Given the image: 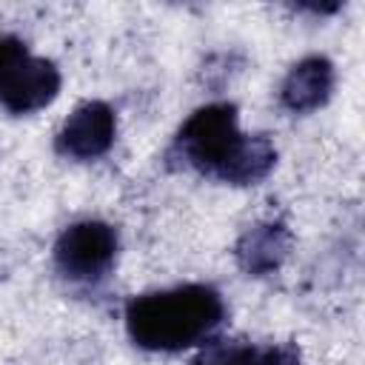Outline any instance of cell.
Here are the masks:
<instances>
[{
    "label": "cell",
    "instance_id": "cell-2",
    "mask_svg": "<svg viewBox=\"0 0 365 365\" xmlns=\"http://www.w3.org/2000/svg\"><path fill=\"white\" fill-rule=\"evenodd\" d=\"M225 317L222 297L211 285H180L134 297L125 305V328L145 351H182L202 342Z\"/></svg>",
    "mask_w": 365,
    "mask_h": 365
},
{
    "label": "cell",
    "instance_id": "cell-9",
    "mask_svg": "<svg viewBox=\"0 0 365 365\" xmlns=\"http://www.w3.org/2000/svg\"><path fill=\"white\" fill-rule=\"evenodd\" d=\"M248 365H302L294 345H254Z\"/></svg>",
    "mask_w": 365,
    "mask_h": 365
},
{
    "label": "cell",
    "instance_id": "cell-1",
    "mask_svg": "<svg viewBox=\"0 0 365 365\" xmlns=\"http://www.w3.org/2000/svg\"><path fill=\"white\" fill-rule=\"evenodd\" d=\"M174 151L185 165L231 185H254L265 180L277 163V148L265 134H240L231 103L197 108L182 123Z\"/></svg>",
    "mask_w": 365,
    "mask_h": 365
},
{
    "label": "cell",
    "instance_id": "cell-8",
    "mask_svg": "<svg viewBox=\"0 0 365 365\" xmlns=\"http://www.w3.org/2000/svg\"><path fill=\"white\" fill-rule=\"evenodd\" d=\"M251 354H254L251 342H242V339H211L197 351L191 365H248Z\"/></svg>",
    "mask_w": 365,
    "mask_h": 365
},
{
    "label": "cell",
    "instance_id": "cell-5",
    "mask_svg": "<svg viewBox=\"0 0 365 365\" xmlns=\"http://www.w3.org/2000/svg\"><path fill=\"white\" fill-rule=\"evenodd\" d=\"M60 91V68L43 57L20 60L0 86V103L11 114H31L48 106Z\"/></svg>",
    "mask_w": 365,
    "mask_h": 365
},
{
    "label": "cell",
    "instance_id": "cell-7",
    "mask_svg": "<svg viewBox=\"0 0 365 365\" xmlns=\"http://www.w3.org/2000/svg\"><path fill=\"white\" fill-rule=\"evenodd\" d=\"M334 91V66L328 57L311 54L305 60H299L282 80L279 88V103L294 111V114H305L314 111L319 106H325V100Z\"/></svg>",
    "mask_w": 365,
    "mask_h": 365
},
{
    "label": "cell",
    "instance_id": "cell-10",
    "mask_svg": "<svg viewBox=\"0 0 365 365\" xmlns=\"http://www.w3.org/2000/svg\"><path fill=\"white\" fill-rule=\"evenodd\" d=\"M29 51H26V43L17 40V37H0V86L6 80V74L20 63L26 60Z\"/></svg>",
    "mask_w": 365,
    "mask_h": 365
},
{
    "label": "cell",
    "instance_id": "cell-3",
    "mask_svg": "<svg viewBox=\"0 0 365 365\" xmlns=\"http://www.w3.org/2000/svg\"><path fill=\"white\" fill-rule=\"evenodd\" d=\"M114 257H117V231L100 220H83L68 225L54 245L57 268L77 282L103 279L114 265Z\"/></svg>",
    "mask_w": 365,
    "mask_h": 365
},
{
    "label": "cell",
    "instance_id": "cell-4",
    "mask_svg": "<svg viewBox=\"0 0 365 365\" xmlns=\"http://www.w3.org/2000/svg\"><path fill=\"white\" fill-rule=\"evenodd\" d=\"M117 134V117L111 106L88 100L77 106L57 134V151L71 160H97L103 157Z\"/></svg>",
    "mask_w": 365,
    "mask_h": 365
},
{
    "label": "cell",
    "instance_id": "cell-6",
    "mask_svg": "<svg viewBox=\"0 0 365 365\" xmlns=\"http://www.w3.org/2000/svg\"><path fill=\"white\" fill-rule=\"evenodd\" d=\"M291 242H294L291 231L282 222L268 220V222H257L242 231V237L234 245V257L245 274L265 277V274H274L285 262Z\"/></svg>",
    "mask_w": 365,
    "mask_h": 365
}]
</instances>
